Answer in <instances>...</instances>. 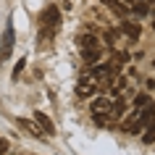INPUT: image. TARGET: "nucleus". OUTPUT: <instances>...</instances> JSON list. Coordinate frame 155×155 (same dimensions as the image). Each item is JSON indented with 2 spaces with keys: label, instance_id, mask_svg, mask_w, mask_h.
Segmentation results:
<instances>
[{
  "label": "nucleus",
  "instance_id": "1",
  "mask_svg": "<svg viewBox=\"0 0 155 155\" xmlns=\"http://www.w3.org/2000/svg\"><path fill=\"white\" fill-rule=\"evenodd\" d=\"M40 21H42V26L58 29V26H61V11H58V5H48V8L40 13Z\"/></svg>",
  "mask_w": 155,
  "mask_h": 155
},
{
  "label": "nucleus",
  "instance_id": "2",
  "mask_svg": "<svg viewBox=\"0 0 155 155\" xmlns=\"http://www.w3.org/2000/svg\"><path fill=\"white\" fill-rule=\"evenodd\" d=\"M13 53V21L8 18V24H5V32H3V48H0V55L8 58Z\"/></svg>",
  "mask_w": 155,
  "mask_h": 155
},
{
  "label": "nucleus",
  "instance_id": "3",
  "mask_svg": "<svg viewBox=\"0 0 155 155\" xmlns=\"http://www.w3.org/2000/svg\"><path fill=\"white\" fill-rule=\"evenodd\" d=\"M110 105H113V100L105 97V95H100V97L92 100L90 110H92V113H97V116H108V113H110Z\"/></svg>",
  "mask_w": 155,
  "mask_h": 155
},
{
  "label": "nucleus",
  "instance_id": "4",
  "mask_svg": "<svg viewBox=\"0 0 155 155\" xmlns=\"http://www.w3.org/2000/svg\"><path fill=\"white\" fill-rule=\"evenodd\" d=\"M116 32H121V34H126L131 42H137L139 37H142V29H139L137 24H131V21H121V24L116 26Z\"/></svg>",
  "mask_w": 155,
  "mask_h": 155
},
{
  "label": "nucleus",
  "instance_id": "5",
  "mask_svg": "<svg viewBox=\"0 0 155 155\" xmlns=\"http://www.w3.org/2000/svg\"><path fill=\"white\" fill-rule=\"evenodd\" d=\"M100 55H103V45H95V48H82V61H84L87 66L97 63Z\"/></svg>",
  "mask_w": 155,
  "mask_h": 155
},
{
  "label": "nucleus",
  "instance_id": "6",
  "mask_svg": "<svg viewBox=\"0 0 155 155\" xmlns=\"http://www.w3.org/2000/svg\"><path fill=\"white\" fill-rule=\"evenodd\" d=\"M34 121L40 124V129L45 131V134H48V137H53V134H55V124L50 121L48 116L42 113V110H34Z\"/></svg>",
  "mask_w": 155,
  "mask_h": 155
},
{
  "label": "nucleus",
  "instance_id": "7",
  "mask_svg": "<svg viewBox=\"0 0 155 155\" xmlns=\"http://www.w3.org/2000/svg\"><path fill=\"white\" fill-rule=\"evenodd\" d=\"M126 110H129V103L124 97H116L113 105H110V113H108V118H124L126 116Z\"/></svg>",
  "mask_w": 155,
  "mask_h": 155
},
{
  "label": "nucleus",
  "instance_id": "8",
  "mask_svg": "<svg viewBox=\"0 0 155 155\" xmlns=\"http://www.w3.org/2000/svg\"><path fill=\"white\" fill-rule=\"evenodd\" d=\"M100 3H103V5H108L116 16H121V18H126V16L131 13V8H129V5H124L121 0H100Z\"/></svg>",
  "mask_w": 155,
  "mask_h": 155
},
{
  "label": "nucleus",
  "instance_id": "9",
  "mask_svg": "<svg viewBox=\"0 0 155 155\" xmlns=\"http://www.w3.org/2000/svg\"><path fill=\"white\" fill-rule=\"evenodd\" d=\"M18 126H24V129L29 131L32 137H40V139H42V137H48V134L40 129V124H37V121H26V118H18Z\"/></svg>",
  "mask_w": 155,
  "mask_h": 155
},
{
  "label": "nucleus",
  "instance_id": "10",
  "mask_svg": "<svg viewBox=\"0 0 155 155\" xmlns=\"http://www.w3.org/2000/svg\"><path fill=\"white\" fill-rule=\"evenodd\" d=\"M95 92H97V87H95V82H92V84H76V97H79V100L95 97Z\"/></svg>",
  "mask_w": 155,
  "mask_h": 155
},
{
  "label": "nucleus",
  "instance_id": "11",
  "mask_svg": "<svg viewBox=\"0 0 155 155\" xmlns=\"http://www.w3.org/2000/svg\"><path fill=\"white\" fill-rule=\"evenodd\" d=\"M129 8H131V13H137V16H142V18L150 16V3H147V0H134Z\"/></svg>",
  "mask_w": 155,
  "mask_h": 155
},
{
  "label": "nucleus",
  "instance_id": "12",
  "mask_svg": "<svg viewBox=\"0 0 155 155\" xmlns=\"http://www.w3.org/2000/svg\"><path fill=\"white\" fill-rule=\"evenodd\" d=\"M76 45H82V48H95V45H100V37H95V34H79V37H76Z\"/></svg>",
  "mask_w": 155,
  "mask_h": 155
},
{
  "label": "nucleus",
  "instance_id": "13",
  "mask_svg": "<svg viewBox=\"0 0 155 155\" xmlns=\"http://www.w3.org/2000/svg\"><path fill=\"white\" fill-rule=\"evenodd\" d=\"M147 103H153V97H150L147 92H137V95H134V100H131V108H139V110H142Z\"/></svg>",
  "mask_w": 155,
  "mask_h": 155
},
{
  "label": "nucleus",
  "instance_id": "14",
  "mask_svg": "<svg viewBox=\"0 0 155 155\" xmlns=\"http://www.w3.org/2000/svg\"><path fill=\"white\" fill-rule=\"evenodd\" d=\"M142 131H145V134H142V142H145V145H153L155 142V121H150Z\"/></svg>",
  "mask_w": 155,
  "mask_h": 155
},
{
  "label": "nucleus",
  "instance_id": "15",
  "mask_svg": "<svg viewBox=\"0 0 155 155\" xmlns=\"http://www.w3.org/2000/svg\"><path fill=\"white\" fill-rule=\"evenodd\" d=\"M126 87H129V82H126L124 76H121V79H116V82H113V87H110V97H118V95H121V92L126 90Z\"/></svg>",
  "mask_w": 155,
  "mask_h": 155
},
{
  "label": "nucleus",
  "instance_id": "16",
  "mask_svg": "<svg viewBox=\"0 0 155 155\" xmlns=\"http://www.w3.org/2000/svg\"><path fill=\"white\" fill-rule=\"evenodd\" d=\"M103 40H105L108 48H116V29H113V32H105V34H103Z\"/></svg>",
  "mask_w": 155,
  "mask_h": 155
},
{
  "label": "nucleus",
  "instance_id": "17",
  "mask_svg": "<svg viewBox=\"0 0 155 155\" xmlns=\"http://www.w3.org/2000/svg\"><path fill=\"white\" fill-rule=\"evenodd\" d=\"M24 66H26V58H18V63H16V68H13V79H18V74L24 71Z\"/></svg>",
  "mask_w": 155,
  "mask_h": 155
},
{
  "label": "nucleus",
  "instance_id": "18",
  "mask_svg": "<svg viewBox=\"0 0 155 155\" xmlns=\"http://www.w3.org/2000/svg\"><path fill=\"white\" fill-rule=\"evenodd\" d=\"M116 61H118V63H129V53H126V50H118V53H116Z\"/></svg>",
  "mask_w": 155,
  "mask_h": 155
},
{
  "label": "nucleus",
  "instance_id": "19",
  "mask_svg": "<svg viewBox=\"0 0 155 155\" xmlns=\"http://www.w3.org/2000/svg\"><path fill=\"white\" fill-rule=\"evenodd\" d=\"M8 139H5V137H0V155H5V153H8Z\"/></svg>",
  "mask_w": 155,
  "mask_h": 155
},
{
  "label": "nucleus",
  "instance_id": "20",
  "mask_svg": "<svg viewBox=\"0 0 155 155\" xmlns=\"http://www.w3.org/2000/svg\"><path fill=\"white\" fill-rule=\"evenodd\" d=\"M121 3H124V5H131V3H134V0H121Z\"/></svg>",
  "mask_w": 155,
  "mask_h": 155
},
{
  "label": "nucleus",
  "instance_id": "21",
  "mask_svg": "<svg viewBox=\"0 0 155 155\" xmlns=\"http://www.w3.org/2000/svg\"><path fill=\"white\" fill-rule=\"evenodd\" d=\"M150 26H153V32H155V18H153V24H150Z\"/></svg>",
  "mask_w": 155,
  "mask_h": 155
}]
</instances>
